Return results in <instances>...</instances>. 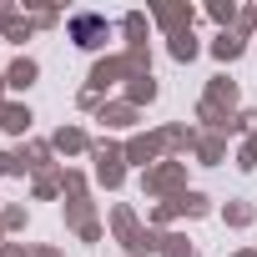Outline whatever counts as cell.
I'll return each mask as SVG.
<instances>
[{"instance_id":"cell-35","label":"cell","mask_w":257,"mask_h":257,"mask_svg":"<svg viewBox=\"0 0 257 257\" xmlns=\"http://www.w3.org/2000/svg\"><path fill=\"white\" fill-rule=\"evenodd\" d=\"M252 26H257V11H252Z\"/></svg>"},{"instance_id":"cell-3","label":"cell","mask_w":257,"mask_h":257,"mask_svg":"<svg viewBox=\"0 0 257 257\" xmlns=\"http://www.w3.org/2000/svg\"><path fill=\"white\" fill-rule=\"evenodd\" d=\"M121 152H126V167H142V172H152L157 162H167L162 132H132V137L121 142Z\"/></svg>"},{"instance_id":"cell-16","label":"cell","mask_w":257,"mask_h":257,"mask_svg":"<svg viewBox=\"0 0 257 257\" xmlns=\"http://www.w3.org/2000/svg\"><path fill=\"white\" fill-rule=\"evenodd\" d=\"M157 96H162V86H157V76H132V81H126V101H132L137 111H142V106H152Z\"/></svg>"},{"instance_id":"cell-31","label":"cell","mask_w":257,"mask_h":257,"mask_svg":"<svg viewBox=\"0 0 257 257\" xmlns=\"http://www.w3.org/2000/svg\"><path fill=\"white\" fill-rule=\"evenodd\" d=\"M212 21H222V26H227V21H237V11H232V6H222V0H217V6H212Z\"/></svg>"},{"instance_id":"cell-7","label":"cell","mask_w":257,"mask_h":257,"mask_svg":"<svg viewBox=\"0 0 257 257\" xmlns=\"http://www.w3.org/2000/svg\"><path fill=\"white\" fill-rule=\"evenodd\" d=\"M162 142H167V157H187V152H197V142H202V132L197 126H182V121H172V126H162Z\"/></svg>"},{"instance_id":"cell-27","label":"cell","mask_w":257,"mask_h":257,"mask_svg":"<svg viewBox=\"0 0 257 257\" xmlns=\"http://www.w3.org/2000/svg\"><path fill=\"white\" fill-rule=\"evenodd\" d=\"M237 167H242V172H257V132L242 137V147H237Z\"/></svg>"},{"instance_id":"cell-12","label":"cell","mask_w":257,"mask_h":257,"mask_svg":"<svg viewBox=\"0 0 257 257\" xmlns=\"http://www.w3.org/2000/svg\"><path fill=\"white\" fill-rule=\"evenodd\" d=\"M202 101H212L217 111H227V116H232V106H237V81H232V76H212Z\"/></svg>"},{"instance_id":"cell-30","label":"cell","mask_w":257,"mask_h":257,"mask_svg":"<svg viewBox=\"0 0 257 257\" xmlns=\"http://www.w3.org/2000/svg\"><path fill=\"white\" fill-rule=\"evenodd\" d=\"M0 257H31V247H26V242H6V247H0Z\"/></svg>"},{"instance_id":"cell-25","label":"cell","mask_w":257,"mask_h":257,"mask_svg":"<svg viewBox=\"0 0 257 257\" xmlns=\"http://www.w3.org/2000/svg\"><path fill=\"white\" fill-rule=\"evenodd\" d=\"M31 31H36V21H31V16H16V21H6V31H0V36L21 46V41H31Z\"/></svg>"},{"instance_id":"cell-17","label":"cell","mask_w":257,"mask_h":257,"mask_svg":"<svg viewBox=\"0 0 257 257\" xmlns=\"http://www.w3.org/2000/svg\"><path fill=\"white\" fill-rule=\"evenodd\" d=\"M162 237H167V232H157V227H142L132 242H126V257H162Z\"/></svg>"},{"instance_id":"cell-29","label":"cell","mask_w":257,"mask_h":257,"mask_svg":"<svg viewBox=\"0 0 257 257\" xmlns=\"http://www.w3.org/2000/svg\"><path fill=\"white\" fill-rule=\"evenodd\" d=\"M76 237H81V242H101V237H106V222L96 217V222H86V227H81Z\"/></svg>"},{"instance_id":"cell-36","label":"cell","mask_w":257,"mask_h":257,"mask_svg":"<svg viewBox=\"0 0 257 257\" xmlns=\"http://www.w3.org/2000/svg\"><path fill=\"white\" fill-rule=\"evenodd\" d=\"M0 207H6V202H0Z\"/></svg>"},{"instance_id":"cell-1","label":"cell","mask_w":257,"mask_h":257,"mask_svg":"<svg viewBox=\"0 0 257 257\" xmlns=\"http://www.w3.org/2000/svg\"><path fill=\"white\" fill-rule=\"evenodd\" d=\"M142 192H147L152 202H172V197H182V192H187V162H177V157L157 162L152 172H142Z\"/></svg>"},{"instance_id":"cell-15","label":"cell","mask_w":257,"mask_h":257,"mask_svg":"<svg viewBox=\"0 0 257 257\" xmlns=\"http://www.w3.org/2000/svg\"><path fill=\"white\" fill-rule=\"evenodd\" d=\"M86 222H96V202H91V192L66 197V227H71V232H81Z\"/></svg>"},{"instance_id":"cell-10","label":"cell","mask_w":257,"mask_h":257,"mask_svg":"<svg viewBox=\"0 0 257 257\" xmlns=\"http://www.w3.org/2000/svg\"><path fill=\"white\" fill-rule=\"evenodd\" d=\"M51 147H56V157H81V152H91V137L81 132V126H61V132L51 137Z\"/></svg>"},{"instance_id":"cell-18","label":"cell","mask_w":257,"mask_h":257,"mask_svg":"<svg viewBox=\"0 0 257 257\" xmlns=\"http://www.w3.org/2000/svg\"><path fill=\"white\" fill-rule=\"evenodd\" d=\"M31 197H36V202H56V197H66V187H61V167H56V172H36V177H31Z\"/></svg>"},{"instance_id":"cell-33","label":"cell","mask_w":257,"mask_h":257,"mask_svg":"<svg viewBox=\"0 0 257 257\" xmlns=\"http://www.w3.org/2000/svg\"><path fill=\"white\" fill-rule=\"evenodd\" d=\"M0 177H16V152H0Z\"/></svg>"},{"instance_id":"cell-9","label":"cell","mask_w":257,"mask_h":257,"mask_svg":"<svg viewBox=\"0 0 257 257\" xmlns=\"http://www.w3.org/2000/svg\"><path fill=\"white\" fill-rule=\"evenodd\" d=\"M31 106L26 101H0V132H11V137H26L31 132Z\"/></svg>"},{"instance_id":"cell-13","label":"cell","mask_w":257,"mask_h":257,"mask_svg":"<svg viewBox=\"0 0 257 257\" xmlns=\"http://www.w3.org/2000/svg\"><path fill=\"white\" fill-rule=\"evenodd\" d=\"M222 222H227L232 232H242V227L257 222V207H252L247 197H227V202H222Z\"/></svg>"},{"instance_id":"cell-23","label":"cell","mask_w":257,"mask_h":257,"mask_svg":"<svg viewBox=\"0 0 257 257\" xmlns=\"http://www.w3.org/2000/svg\"><path fill=\"white\" fill-rule=\"evenodd\" d=\"M26 222H31L26 202H6V207H0V227H6V232H26Z\"/></svg>"},{"instance_id":"cell-14","label":"cell","mask_w":257,"mask_h":257,"mask_svg":"<svg viewBox=\"0 0 257 257\" xmlns=\"http://www.w3.org/2000/svg\"><path fill=\"white\" fill-rule=\"evenodd\" d=\"M202 167H222L227 162V137H217V132H202V142H197V152H192Z\"/></svg>"},{"instance_id":"cell-34","label":"cell","mask_w":257,"mask_h":257,"mask_svg":"<svg viewBox=\"0 0 257 257\" xmlns=\"http://www.w3.org/2000/svg\"><path fill=\"white\" fill-rule=\"evenodd\" d=\"M232 257H257V247H237V252H232Z\"/></svg>"},{"instance_id":"cell-21","label":"cell","mask_w":257,"mask_h":257,"mask_svg":"<svg viewBox=\"0 0 257 257\" xmlns=\"http://www.w3.org/2000/svg\"><path fill=\"white\" fill-rule=\"evenodd\" d=\"M242 51H247V41H242V31H222V36L212 41V56H217V61H237Z\"/></svg>"},{"instance_id":"cell-4","label":"cell","mask_w":257,"mask_h":257,"mask_svg":"<svg viewBox=\"0 0 257 257\" xmlns=\"http://www.w3.org/2000/svg\"><path fill=\"white\" fill-rule=\"evenodd\" d=\"M71 41H76L81 51H101V46L111 41V26H106V16H91V11L71 16Z\"/></svg>"},{"instance_id":"cell-5","label":"cell","mask_w":257,"mask_h":257,"mask_svg":"<svg viewBox=\"0 0 257 257\" xmlns=\"http://www.w3.org/2000/svg\"><path fill=\"white\" fill-rule=\"evenodd\" d=\"M116 81H132V66H126V56H101V61L91 66V76H86V91L106 96Z\"/></svg>"},{"instance_id":"cell-20","label":"cell","mask_w":257,"mask_h":257,"mask_svg":"<svg viewBox=\"0 0 257 257\" xmlns=\"http://www.w3.org/2000/svg\"><path fill=\"white\" fill-rule=\"evenodd\" d=\"M157 26H167L172 36L192 31V6H157Z\"/></svg>"},{"instance_id":"cell-32","label":"cell","mask_w":257,"mask_h":257,"mask_svg":"<svg viewBox=\"0 0 257 257\" xmlns=\"http://www.w3.org/2000/svg\"><path fill=\"white\" fill-rule=\"evenodd\" d=\"M31 257H66V252H61V247H51V242H36V247H31Z\"/></svg>"},{"instance_id":"cell-28","label":"cell","mask_w":257,"mask_h":257,"mask_svg":"<svg viewBox=\"0 0 257 257\" xmlns=\"http://www.w3.org/2000/svg\"><path fill=\"white\" fill-rule=\"evenodd\" d=\"M76 106H81V111H91V116H96V111H101V106H106V96H96V91H81V96H76Z\"/></svg>"},{"instance_id":"cell-8","label":"cell","mask_w":257,"mask_h":257,"mask_svg":"<svg viewBox=\"0 0 257 257\" xmlns=\"http://www.w3.org/2000/svg\"><path fill=\"white\" fill-rule=\"evenodd\" d=\"M106 227H111V237L126 247V242H132L137 232H142V217H137V207H126V202H116L111 207V217H106Z\"/></svg>"},{"instance_id":"cell-2","label":"cell","mask_w":257,"mask_h":257,"mask_svg":"<svg viewBox=\"0 0 257 257\" xmlns=\"http://www.w3.org/2000/svg\"><path fill=\"white\" fill-rule=\"evenodd\" d=\"M91 162H96V182L106 192H116L126 182V152H121V142H91Z\"/></svg>"},{"instance_id":"cell-26","label":"cell","mask_w":257,"mask_h":257,"mask_svg":"<svg viewBox=\"0 0 257 257\" xmlns=\"http://www.w3.org/2000/svg\"><path fill=\"white\" fill-rule=\"evenodd\" d=\"M121 31H126V46H147V41H142V36H147V16L132 11V16L121 21Z\"/></svg>"},{"instance_id":"cell-24","label":"cell","mask_w":257,"mask_h":257,"mask_svg":"<svg viewBox=\"0 0 257 257\" xmlns=\"http://www.w3.org/2000/svg\"><path fill=\"white\" fill-rule=\"evenodd\" d=\"M162 257H197V247H192L187 232H167L162 237Z\"/></svg>"},{"instance_id":"cell-11","label":"cell","mask_w":257,"mask_h":257,"mask_svg":"<svg viewBox=\"0 0 257 257\" xmlns=\"http://www.w3.org/2000/svg\"><path fill=\"white\" fill-rule=\"evenodd\" d=\"M36 76H41V66H36L31 56H16V61L6 66V86H11V91H31Z\"/></svg>"},{"instance_id":"cell-19","label":"cell","mask_w":257,"mask_h":257,"mask_svg":"<svg viewBox=\"0 0 257 257\" xmlns=\"http://www.w3.org/2000/svg\"><path fill=\"white\" fill-rule=\"evenodd\" d=\"M177 217H192V222H197V217H212V197L197 192V187H187V192L177 197Z\"/></svg>"},{"instance_id":"cell-22","label":"cell","mask_w":257,"mask_h":257,"mask_svg":"<svg viewBox=\"0 0 257 257\" xmlns=\"http://www.w3.org/2000/svg\"><path fill=\"white\" fill-rule=\"evenodd\" d=\"M167 51H172V61H182V66H187V61H192L202 46H197V36H192V31H177V36L167 41Z\"/></svg>"},{"instance_id":"cell-6","label":"cell","mask_w":257,"mask_h":257,"mask_svg":"<svg viewBox=\"0 0 257 257\" xmlns=\"http://www.w3.org/2000/svg\"><path fill=\"white\" fill-rule=\"evenodd\" d=\"M96 121L106 126V132H132V126L142 121V111H137L132 101H126V96H121V101H106V106L96 111Z\"/></svg>"}]
</instances>
